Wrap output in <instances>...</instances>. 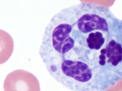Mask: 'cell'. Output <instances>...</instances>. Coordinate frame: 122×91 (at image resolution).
I'll use <instances>...</instances> for the list:
<instances>
[{
  "instance_id": "6da1fadb",
  "label": "cell",
  "mask_w": 122,
  "mask_h": 91,
  "mask_svg": "<svg viewBox=\"0 0 122 91\" xmlns=\"http://www.w3.org/2000/svg\"><path fill=\"white\" fill-rule=\"evenodd\" d=\"M51 76L73 91H105L122 81V20L81 2L55 14L39 52Z\"/></svg>"
},
{
  "instance_id": "7a4b0ae2",
  "label": "cell",
  "mask_w": 122,
  "mask_h": 91,
  "mask_svg": "<svg viewBox=\"0 0 122 91\" xmlns=\"http://www.w3.org/2000/svg\"><path fill=\"white\" fill-rule=\"evenodd\" d=\"M4 91H40V83L34 75L23 69L14 70L6 77Z\"/></svg>"
},
{
  "instance_id": "3957f363",
  "label": "cell",
  "mask_w": 122,
  "mask_h": 91,
  "mask_svg": "<svg viewBox=\"0 0 122 91\" xmlns=\"http://www.w3.org/2000/svg\"><path fill=\"white\" fill-rule=\"evenodd\" d=\"M14 49V42L11 36L0 29V64L5 63L11 56Z\"/></svg>"
}]
</instances>
